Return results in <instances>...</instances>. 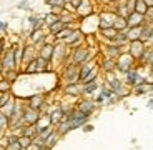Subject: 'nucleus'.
<instances>
[{
	"label": "nucleus",
	"instance_id": "21",
	"mask_svg": "<svg viewBox=\"0 0 153 150\" xmlns=\"http://www.w3.org/2000/svg\"><path fill=\"white\" fill-rule=\"evenodd\" d=\"M38 57H42L43 60L52 63V58H53V43H45L42 49L38 50Z\"/></svg>",
	"mask_w": 153,
	"mask_h": 150
},
{
	"label": "nucleus",
	"instance_id": "44",
	"mask_svg": "<svg viewBox=\"0 0 153 150\" xmlns=\"http://www.w3.org/2000/svg\"><path fill=\"white\" fill-rule=\"evenodd\" d=\"M7 150H23L22 147H20V143H19V140L17 142H7V147H5Z\"/></svg>",
	"mask_w": 153,
	"mask_h": 150
},
{
	"label": "nucleus",
	"instance_id": "26",
	"mask_svg": "<svg viewBox=\"0 0 153 150\" xmlns=\"http://www.w3.org/2000/svg\"><path fill=\"white\" fill-rule=\"evenodd\" d=\"M98 34H100V37H102V42H111V40L117 37L118 32L115 30L113 27H110V28H105V30H98Z\"/></svg>",
	"mask_w": 153,
	"mask_h": 150
},
{
	"label": "nucleus",
	"instance_id": "20",
	"mask_svg": "<svg viewBox=\"0 0 153 150\" xmlns=\"http://www.w3.org/2000/svg\"><path fill=\"white\" fill-rule=\"evenodd\" d=\"M105 82H107V85L108 87H110L111 90H117V89H120V87H122L123 85V82H122V78L118 77V75H117V73H108V75H105Z\"/></svg>",
	"mask_w": 153,
	"mask_h": 150
},
{
	"label": "nucleus",
	"instance_id": "43",
	"mask_svg": "<svg viewBox=\"0 0 153 150\" xmlns=\"http://www.w3.org/2000/svg\"><path fill=\"white\" fill-rule=\"evenodd\" d=\"M0 92H12V84L5 78L0 80Z\"/></svg>",
	"mask_w": 153,
	"mask_h": 150
},
{
	"label": "nucleus",
	"instance_id": "37",
	"mask_svg": "<svg viewBox=\"0 0 153 150\" xmlns=\"http://www.w3.org/2000/svg\"><path fill=\"white\" fill-rule=\"evenodd\" d=\"M7 132H8V117H5L0 112V137H4Z\"/></svg>",
	"mask_w": 153,
	"mask_h": 150
},
{
	"label": "nucleus",
	"instance_id": "5",
	"mask_svg": "<svg viewBox=\"0 0 153 150\" xmlns=\"http://www.w3.org/2000/svg\"><path fill=\"white\" fill-rule=\"evenodd\" d=\"M70 52H72V50H70L63 42H57L53 45V58H52V63L57 62V63H60V65H62V63L70 57Z\"/></svg>",
	"mask_w": 153,
	"mask_h": 150
},
{
	"label": "nucleus",
	"instance_id": "1",
	"mask_svg": "<svg viewBox=\"0 0 153 150\" xmlns=\"http://www.w3.org/2000/svg\"><path fill=\"white\" fill-rule=\"evenodd\" d=\"M60 82L63 85H73V84H80V75H78V67L76 65H65L62 67L60 73Z\"/></svg>",
	"mask_w": 153,
	"mask_h": 150
},
{
	"label": "nucleus",
	"instance_id": "16",
	"mask_svg": "<svg viewBox=\"0 0 153 150\" xmlns=\"http://www.w3.org/2000/svg\"><path fill=\"white\" fill-rule=\"evenodd\" d=\"M47 34H45V30H32L30 32V35L27 37V42H28V45H37V43H42V42H47Z\"/></svg>",
	"mask_w": 153,
	"mask_h": 150
},
{
	"label": "nucleus",
	"instance_id": "18",
	"mask_svg": "<svg viewBox=\"0 0 153 150\" xmlns=\"http://www.w3.org/2000/svg\"><path fill=\"white\" fill-rule=\"evenodd\" d=\"M98 67V60H90V62H85L83 65L78 67V75H80V82L83 80L85 77H87L88 73L92 72L93 69H97Z\"/></svg>",
	"mask_w": 153,
	"mask_h": 150
},
{
	"label": "nucleus",
	"instance_id": "36",
	"mask_svg": "<svg viewBox=\"0 0 153 150\" xmlns=\"http://www.w3.org/2000/svg\"><path fill=\"white\" fill-rule=\"evenodd\" d=\"M65 27H67L65 23L62 22V20H58V22H57V23H53V25H52L50 28H47V32H48L50 35H53V37H55V35H57L58 32H62Z\"/></svg>",
	"mask_w": 153,
	"mask_h": 150
},
{
	"label": "nucleus",
	"instance_id": "3",
	"mask_svg": "<svg viewBox=\"0 0 153 150\" xmlns=\"http://www.w3.org/2000/svg\"><path fill=\"white\" fill-rule=\"evenodd\" d=\"M75 107H76V110L85 113L87 117H92L97 112V107H98V105H97L95 102H93V99H90V97H80V99L76 100Z\"/></svg>",
	"mask_w": 153,
	"mask_h": 150
},
{
	"label": "nucleus",
	"instance_id": "15",
	"mask_svg": "<svg viewBox=\"0 0 153 150\" xmlns=\"http://www.w3.org/2000/svg\"><path fill=\"white\" fill-rule=\"evenodd\" d=\"M37 57H38V52H37V50H35L32 45L25 43V49H23V57H22V67H25L27 63H30V62L35 60ZM22 67H20V70H22Z\"/></svg>",
	"mask_w": 153,
	"mask_h": 150
},
{
	"label": "nucleus",
	"instance_id": "51",
	"mask_svg": "<svg viewBox=\"0 0 153 150\" xmlns=\"http://www.w3.org/2000/svg\"><path fill=\"white\" fill-rule=\"evenodd\" d=\"M5 49H7V47H5V42H4V39H2V37H0V57H2V55H4Z\"/></svg>",
	"mask_w": 153,
	"mask_h": 150
},
{
	"label": "nucleus",
	"instance_id": "24",
	"mask_svg": "<svg viewBox=\"0 0 153 150\" xmlns=\"http://www.w3.org/2000/svg\"><path fill=\"white\" fill-rule=\"evenodd\" d=\"M15 105H17V97L13 95V97H12V99L7 102V105H4V107L0 108V112H2L5 117H8V119H10L12 113H13V110H15Z\"/></svg>",
	"mask_w": 153,
	"mask_h": 150
},
{
	"label": "nucleus",
	"instance_id": "2",
	"mask_svg": "<svg viewBox=\"0 0 153 150\" xmlns=\"http://www.w3.org/2000/svg\"><path fill=\"white\" fill-rule=\"evenodd\" d=\"M135 67H138L137 65V60H135V58L128 54V52L122 54L118 58H117V73H120V75L126 73L128 70L135 69Z\"/></svg>",
	"mask_w": 153,
	"mask_h": 150
},
{
	"label": "nucleus",
	"instance_id": "53",
	"mask_svg": "<svg viewBox=\"0 0 153 150\" xmlns=\"http://www.w3.org/2000/svg\"><path fill=\"white\" fill-rule=\"evenodd\" d=\"M146 84H148V85H153V72H150L148 75H146Z\"/></svg>",
	"mask_w": 153,
	"mask_h": 150
},
{
	"label": "nucleus",
	"instance_id": "41",
	"mask_svg": "<svg viewBox=\"0 0 153 150\" xmlns=\"http://www.w3.org/2000/svg\"><path fill=\"white\" fill-rule=\"evenodd\" d=\"M19 143H20V147H22L23 150H27L28 147L32 145V139H30V137H25V135H20V137H19Z\"/></svg>",
	"mask_w": 153,
	"mask_h": 150
},
{
	"label": "nucleus",
	"instance_id": "57",
	"mask_svg": "<svg viewBox=\"0 0 153 150\" xmlns=\"http://www.w3.org/2000/svg\"><path fill=\"white\" fill-rule=\"evenodd\" d=\"M143 2H145L148 7H153V0H143Z\"/></svg>",
	"mask_w": 153,
	"mask_h": 150
},
{
	"label": "nucleus",
	"instance_id": "52",
	"mask_svg": "<svg viewBox=\"0 0 153 150\" xmlns=\"http://www.w3.org/2000/svg\"><path fill=\"white\" fill-rule=\"evenodd\" d=\"M0 32H4V34H7V32H8V25L5 22H0Z\"/></svg>",
	"mask_w": 153,
	"mask_h": 150
},
{
	"label": "nucleus",
	"instance_id": "19",
	"mask_svg": "<svg viewBox=\"0 0 153 150\" xmlns=\"http://www.w3.org/2000/svg\"><path fill=\"white\" fill-rule=\"evenodd\" d=\"M48 119H50V123H52V127H57L58 123L63 120V110L60 108V105L52 108V112L48 113Z\"/></svg>",
	"mask_w": 153,
	"mask_h": 150
},
{
	"label": "nucleus",
	"instance_id": "14",
	"mask_svg": "<svg viewBox=\"0 0 153 150\" xmlns=\"http://www.w3.org/2000/svg\"><path fill=\"white\" fill-rule=\"evenodd\" d=\"M62 93H63L65 97H72V99H80V97H82V84L63 85V87H62Z\"/></svg>",
	"mask_w": 153,
	"mask_h": 150
},
{
	"label": "nucleus",
	"instance_id": "17",
	"mask_svg": "<svg viewBox=\"0 0 153 150\" xmlns=\"http://www.w3.org/2000/svg\"><path fill=\"white\" fill-rule=\"evenodd\" d=\"M126 23H128V28L130 27H143L146 23L145 15H140L137 12H131L130 15L126 17Z\"/></svg>",
	"mask_w": 153,
	"mask_h": 150
},
{
	"label": "nucleus",
	"instance_id": "27",
	"mask_svg": "<svg viewBox=\"0 0 153 150\" xmlns=\"http://www.w3.org/2000/svg\"><path fill=\"white\" fill-rule=\"evenodd\" d=\"M60 20V15L57 13H52V12H45L43 13V23H45V28H50L53 23H57Z\"/></svg>",
	"mask_w": 153,
	"mask_h": 150
},
{
	"label": "nucleus",
	"instance_id": "50",
	"mask_svg": "<svg viewBox=\"0 0 153 150\" xmlns=\"http://www.w3.org/2000/svg\"><path fill=\"white\" fill-rule=\"evenodd\" d=\"M82 130H83L85 134H88V132H93V123L88 122L87 125H83V127H82Z\"/></svg>",
	"mask_w": 153,
	"mask_h": 150
},
{
	"label": "nucleus",
	"instance_id": "40",
	"mask_svg": "<svg viewBox=\"0 0 153 150\" xmlns=\"http://www.w3.org/2000/svg\"><path fill=\"white\" fill-rule=\"evenodd\" d=\"M53 130H55V127H52V125H50V127H45V128H40V130H38V137H40L43 142H45V139H47V137H48V135L52 134Z\"/></svg>",
	"mask_w": 153,
	"mask_h": 150
},
{
	"label": "nucleus",
	"instance_id": "38",
	"mask_svg": "<svg viewBox=\"0 0 153 150\" xmlns=\"http://www.w3.org/2000/svg\"><path fill=\"white\" fill-rule=\"evenodd\" d=\"M19 77H20V70H7V72H4V78L8 80L10 84H13Z\"/></svg>",
	"mask_w": 153,
	"mask_h": 150
},
{
	"label": "nucleus",
	"instance_id": "29",
	"mask_svg": "<svg viewBox=\"0 0 153 150\" xmlns=\"http://www.w3.org/2000/svg\"><path fill=\"white\" fill-rule=\"evenodd\" d=\"M113 28H115L117 32H126V30H128L126 19H123V17H115V20H113Z\"/></svg>",
	"mask_w": 153,
	"mask_h": 150
},
{
	"label": "nucleus",
	"instance_id": "32",
	"mask_svg": "<svg viewBox=\"0 0 153 150\" xmlns=\"http://www.w3.org/2000/svg\"><path fill=\"white\" fill-rule=\"evenodd\" d=\"M98 93L102 97H103L105 100H108V99H111V97H113V90L110 89V87H108L107 85V82H102V84H100V90H98Z\"/></svg>",
	"mask_w": 153,
	"mask_h": 150
},
{
	"label": "nucleus",
	"instance_id": "34",
	"mask_svg": "<svg viewBox=\"0 0 153 150\" xmlns=\"http://www.w3.org/2000/svg\"><path fill=\"white\" fill-rule=\"evenodd\" d=\"M22 135L33 139V137H37V135H38V127H37V125H25V127L22 128Z\"/></svg>",
	"mask_w": 153,
	"mask_h": 150
},
{
	"label": "nucleus",
	"instance_id": "22",
	"mask_svg": "<svg viewBox=\"0 0 153 150\" xmlns=\"http://www.w3.org/2000/svg\"><path fill=\"white\" fill-rule=\"evenodd\" d=\"M100 90V82H92V84H87V85H82V95L83 97H92L95 95L97 92Z\"/></svg>",
	"mask_w": 153,
	"mask_h": 150
},
{
	"label": "nucleus",
	"instance_id": "10",
	"mask_svg": "<svg viewBox=\"0 0 153 150\" xmlns=\"http://www.w3.org/2000/svg\"><path fill=\"white\" fill-rule=\"evenodd\" d=\"M75 13H76V17H78V20L88 19V17H92L93 13H95V4H92L90 0H83L82 5L76 8Z\"/></svg>",
	"mask_w": 153,
	"mask_h": 150
},
{
	"label": "nucleus",
	"instance_id": "11",
	"mask_svg": "<svg viewBox=\"0 0 153 150\" xmlns=\"http://www.w3.org/2000/svg\"><path fill=\"white\" fill-rule=\"evenodd\" d=\"M40 117H42L40 112L27 107V104H25V107H23V123H25V125H37Z\"/></svg>",
	"mask_w": 153,
	"mask_h": 150
},
{
	"label": "nucleus",
	"instance_id": "39",
	"mask_svg": "<svg viewBox=\"0 0 153 150\" xmlns=\"http://www.w3.org/2000/svg\"><path fill=\"white\" fill-rule=\"evenodd\" d=\"M146 10H148V5H146L143 0H137L135 12H137V13H140V15H146Z\"/></svg>",
	"mask_w": 153,
	"mask_h": 150
},
{
	"label": "nucleus",
	"instance_id": "42",
	"mask_svg": "<svg viewBox=\"0 0 153 150\" xmlns=\"http://www.w3.org/2000/svg\"><path fill=\"white\" fill-rule=\"evenodd\" d=\"M13 97V93L12 92H0V108L4 107V105H7V102Z\"/></svg>",
	"mask_w": 153,
	"mask_h": 150
},
{
	"label": "nucleus",
	"instance_id": "6",
	"mask_svg": "<svg viewBox=\"0 0 153 150\" xmlns=\"http://www.w3.org/2000/svg\"><path fill=\"white\" fill-rule=\"evenodd\" d=\"M23 100H25L27 107L33 108V110H38L40 113H42V110L45 108V104H47V100H45V93H42V92L33 93V95L27 97V99H23Z\"/></svg>",
	"mask_w": 153,
	"mask_h": 150
},
{
	"label": "nucleus",
	"instance_id": "54",
	"mask_svg": "<svg viewBox=\"0 0 153 150\" xmlns=\"http://www.w3.org/2000/svg\"><path fill=\"white\" fill-rule=\"evenodd\" d=\"M146 105H148L150 110H153V99H152V97H150V100H148V104H146Z\"/></svg>",
	"mask_w": 153,
	"mask_h": 150
},
{
	"label": "nucleus",
	"instance_id": "55",
	"mask_svg": "<svg viewBox=\"0 0 153 150\" xmlns=\"http://www.w3.org/2000/svg\"><path fill=\"white\" fill-rule=\"evenodd\" d=\"M146 47H150V49H153V37L148 40V42H146Z\"/></svg>",
	"mask_w": 153,
	"mask_h": 150
},
{
	"label": "nucleus",
	"instance_id": "49",
	"mask_svg": "<svg viewBox=\"0 0 153 150\" xmlns=\"http://www.w3.org/2000/svg\"><path fill=\"white\" fill-rule=\"evenodd\" d=\"M82 2H83V0H70V7H72L73 10L76 12V8H78V7L82 5Z\"/></svg>",
	"mask_w": 153,
	"mask_h": 150
},
{
	"label": "nucleus",
	"instance_id": "30",
	"mask_svg": "<svg viewBox=\"0 0 153 150\" xmlns=\"http://www.w3.org/2000/svg\"><path fill=\"white\" fill-rule=\"evenodd\" d=\"M140 35H142V27H130L126 30V39H128V42L140 40Z\"/></svg>",
	"mask_w": 153,
	"mask_h": 150
},
{
	"label": "nucleus",
	"instance_id": "45",
	"mask_svg": "<svg viewBox=\"0 0 153 150\" xmlns=\"http://www.w3.org/2000/svg\"><path fill=\"white\" fill-rule=\"evenodd\" d=\"M17 8H20V10H30L28 0H22V2H19V4H17Z\"/></svg>",
	"mask_w": 153,
	"mask_h": 150
},
{
	"label": "nucleus",
	"instance_id": "31",
	"mask_svg": "<svg viewBox=\"0 0 153 150\" xmlns=\"http://www.w3.org/2000/svg\"><path fill=\"white\" fill-rule=\"evenodd\" d=\"M148 89H150V85H148V84H143V85H135V87H131V95H137V97L148 95Z\"/></svg>",
	"mask_w": 153,
	"mask_h": 150
},
{
	"label": "nucleus",
	"instance_id": "7",
	"mask_svg": "<svg viewBox=\"0 0 153 150\" xmlns=\"http://www.w3.org/2000/svg\"><path fill=\"white\" fill-rule=\"evenodd\" d=\"M2 63H4V69L5 72L7 70H19V67H17V62H15V52H13V47H7L4 52V55H2Z\"/></svg>",
	"mask_w": 153,
	"mask_h": 150
},
{
	"label": "nucleus",
	"instance_id": "8",
	"mask_svg": "<svg viewBox=\"0 0 153 150\" xmlns=\"http://www.w3.org/2000/svg\"><path fill=\"white\" fill-rule=\"evenodd\" d=\"M146 49H148V47H146V43L142 42V40H133V42L128 43V54H130L137 62L143 57V54L146 52Z\"/></svg>",
	"mask_w": 153,
	"mask_h": 150
},
{
	"label": "nucleus",
	"instance_id": "35",
	"mask_svg": "<svg viewBox=\"0 0 153 150\" xmlns=\"http://www.w3.org/2000/svg\"><path fill=\"white\" fill-rule=\"evenodd\" d=\"M55 130H57V134L60 135V137H65L68 132H72L70 130V123L68 122H60L57 127H55Z\"/></svg>",
	"mask_w": 153,
	"mask_h": 150
},
{
	"label": "nucleus",
	"instance_id": "46",
	"mask_svg": "<svg viewBox=\"0 0 153 150\" xmlns=\"http://www.w3.org/2000/svg\"><path fill=\"white\" fill-rule=\"evenodd\" d=\"M145 19H146V23H152V25H153V7H148Z\"/></svg>",
	"mask_w": 153,
	"mask_h": 150
},
{
	"label": "nucleus",
	"instance_id": "12",
	"mask_svg": "<svg viewBox=\"0 0 153 150\" xmlns=\"http://www.w3.org/2000/svg\"><path fill=\"white\" fill-rule=\"evenodd\" d=\"M140 75H142V73H140L138 67H135V69L128 70L126 73H123V75H122V82L128 87V89H131V87H135V84H137V80H138Z\"/></svg>",
	"mask_w": 153,
	"mask_h": 150
},
{
	"label": "nucleus",
	"instance_id": "13",
	"mask_svg": "<svg viewBox=\"0 0 153 150\" xmlns=\"http://www.w3.org/2000/svg\"><path fill=\"white\" fill-rule=\"evenodd\" d=\"M98 69L105 75H108V73H117V60H113V58H102V62L98 63Z\"/></svg>",
	"mask_w": 153,
	"mask_h": 150
},
{
	"label": "nucleus",
	"instance_id": "4",
	"mask_svg": "<svg viewBox=\"0 0 153 150\" xmlns=\"http://www.w3.org/2000/svg\"><path fill=\"white\" fill-rule=\"evenodd\" d=\"M98 50H100V54L103 55V58H113V60H117L122 54H125V52H122V49L115 47L110 42H102L98 45Z\"/></svg>",
	"mask_w": 153,
	"mask_h": 150
},
{
	"label": "nucleus",
	"instance_id": "58",
	"mask_svg": "<svg viewBox=\"0 0 153 150\" xmlns=\"http://www.w3.org/2000/svg\"><path fill=\"white\" fill-rule=\"evenodd\" d=\"M40 150H50V149H47V147L43 145V147H40Z\"/></svg>",
	"mask_w": 153,
	"mask_h": 150
},
{
	"label": "nucleus",
	"instance_id": "23",
	"mask_svg": "<svg viewBox=\"0 0 153 150\" xmlns=\"http://www.w3.org/2000/svg\"><path fill=\"white\" fill-rule=\"evenodd\" d=\"M83 37H85V34H83V32L80 30V28H73V30H72V34H70L68 37H67V39H65V40H63V43H65L67 47H70V45H72V43H75L76 40L83 39Z\"/></svg>",
	"mask_w": 153,
	"mask_h": 150
},
{
	"label": "nucleus",
	"instance_id": "56",
	"mask_svg": "<svg viewBox=\"0 0 153 150\" xmlns=\"http://www.w3.org/2000/svg\"><path fill=\"white\" fill-rule=\"evenodd\" d=\"M148 95L153 99V85H150V89H148Z\"/></svg>",
	"mask_w": 153,
	"mask_h": 150
},
{
	"label": "nucleus",
	"instance_id": "9",
	"mask_svg": "<svg viewBox=\"0 0 153 150\" xmlns=\"http://www.w3.org/2000/svg\"><path fill=\"white\" fill-rule=\"evenodd\" d=\"M115 13L111 10H102L98 13V30H105V28L113 27V20H115Z\"/></svg>",
	"mask_w": 153,
	"mask_h": 150
},
{
	"label": "nucleus",
	"instance_id": "33",
	"mask_svg": "<svg viewBox=\"0 0 153 150\" xmlns=\"http://www.w3.org/2000/svg\"><path fill=\"white\" fill-rule=\"evenodd\" d=\"M98 73H100V69L97 67V69H93L92 72L88 73L87 77H85L83 80L80 82V84H82V85H87V84H92V82H97V80H98Z\"/></svg>",
	"mask_w": 153,
	"mask_h": 150
},
{
	"label": "nucleus",
	"instance_id": "48",
	"mask_svg": "<svg viewBox=\"0 0 153 150\" xmlns=\"http://www.w3.org/2000/svg\"><path fill=\"white\" fill-rule=\"evenodd\" d=\"M93 102H95V104L100 107V105H103V104H105V99H103L102 95H100V93H97V95L93 97Z\"/></svg>",
	"mask_w": 153,
	"mask_h": 150
},
{
	"label": "nucleus",
	"instance_id": "28",
	"mask_svg": "<svg viewBox=\"0 0 153 150\" xmlns=\"http://www.w3.org/2000/svg\"><path fill=\"white\" fill-rule=\"evenodd\" d=\"M152 37H153V25H152V23H145V25L142 27V35H140V40L146 43L150 39H152Z\"/></svg>",
	"mask_w": 153,
	"mask_h": 150
},
{
	"label": "nucleus",
	"instance_id": "25",
	"mask_svg": "<svg viewBox=\"0 0 153 150\" xmlns=\"http://www.w3.org/2000/svg\"><path fill=\"white\" fill-rule=\"evenodd\" d=\"M60 139H62V137L57 134V130H53V132H52V134H50L48 137L45 139V142H43V145H45L47 149H50V150H52V149H53V147L57 145L58 142H60Z\"/></svg>",
	"mask_w": 153,
	"mask_h": 150
},
{
	"label": "nucleus",
	"instance_id": "47",
	"mask_svg": "<svg viewBox=\"0 0 153 150\" xmlns=\"http://www.w3.org/2000/svg\"><path fill=\"white\" fill-rule=\"evenodd\" d=\"M125 5H126V8H128V12H135V5H137V0H126L125 2Z\"/></svg>",
	"mask_w": 153,
	"mask_h": 150
}]
</instances>
